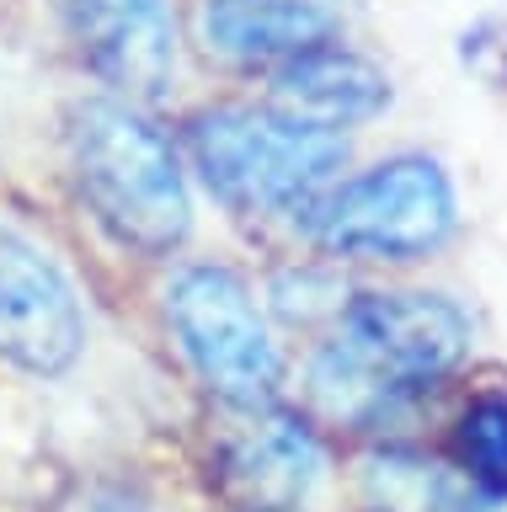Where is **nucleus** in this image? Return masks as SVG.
Here are the masks:
<instances>
[{
    "label": "nucleus",
    "mask_w": 507,
    "mask_h": 512,
    "mask_svg": "<svg viewBox=\"0 0 507 512\" xmlns=\"http://www.w3.org/2000/svg\"><path fill=\"white\" fill-rule=\"evenodd\" d=\"M326 480V454L299 416L230 406L209 438V486L230 512H305Z\"/></svg>",
    "instance_id": "6"
},
{
    "label": "nucleus",
    "mask_w": 507,
    "mask_h": 512,
    "mask_svg": "<svg viewBox=\"0 0 507 512\" xmlns=\"http://www.w3.org/2000/svg\"><path fill=\"white\" fill-rule=\"evenodd\" d=\"M166 320L182 358L225 406H267L283 379L278 342L251 299V288L225 267H182L166 288Z\"/></svg>",
    "instance_id": "5"
},
{
    "label": "nucleus",
    "mask_w": 507,
    "mask_h": 512,
    "mask_svg": "<svg viewBox=\"0 0 507 512\" xmlns=\"http://www.w3.org/2000/svg\"><path fill=\"white\" fill-rule=\"evenodd\" d=\"M70 43L123 96H161L177 75L171 0H65Z\"/></svg>",
    "instance_id": "8"
},
{
    "label": "nucleus",
    "mask_w": 507,
    "mask_h": 512,
    "mask_svg": "<svg viewBox=\"0 0 507 512\" xmlns=\"http://www.w3.org/2000/svg\"><path fill=\"white\" fill-rule=\"evenodd\" d=\"M75 187L118 246L166 256L187 240L193 208L171 144L123 102H81L70 112Z\"/></svg>",
    "instance_id": "2"
},
{
    "label": "nucleus",
    "mask_w": 507,
    "mask_h": 512,
    "mask_svg": "<svg viewBox=\"0 0 507 512\" xmlns=\"http://www.w3.org/2000/svg\"><path fill=\"white\" fill-rule=\"evenodd\" d=\"M337 336L315 352L310 390L331 422L374 427L411 390L438 384L470 347V320L438 294L379 288L342 304Z\"/></svg>",
    "instance_id": "1"
},
{
    "label": "nucleus",
    "mask_w": 507,
    "mask_h": 512,
    "mask_svg": "<svg viewBox=\"0 0 507 512\" xmlns=\"http://www.w3.org/2000/svg\"><path fill=\"white\" fill-rule=\"evenodd\" d=\"M187 155L241 214H299L342 171L347 139L283 107H209L187 123Z\"/></svg>",
    "instance_id": "3"
},
{
    "label": "nucleus",
    "mask_w": 507,
    "mask_h": 512,
    "mask_svg": "<svg viewBox=\"0 0 507 512\" xmlns=\"http://www.w3.org/2000/svg\"><path fill=\"white\" fill-rule=\"evenodd\" d=\"M310 235L353 262H422L454 235V187L438 160L401 155L326 187L310 208Z\"/></svg>",
    "instance_id": "4"
},
{
    "label": "nucleus",
    "mask_w": 507,
    "mask_h": 512,
    "mask_svg": "<svg viewBox=\"0 0 507 512\" xmlns=\"http://www.w3.org/2000/svg\"><path fill=\"white\" fill-rule=\"evenodd\" d=\"M86 326L70 283L38 246L0 230V363L27 374H65L81 358Z\"/></svg>",
    "instance_id": "7"
},
{
    "label": "nucleus",
    "mask_w": 507,
    "mask_h": 512,
    "mask_svg": "<svg viewBox=\"0 0 507 512\" xmlns=\"http://www.w3.org/2000/svg\"><path fill=\"white\" fill-rule=\"evenodd\" d=\"M459 475L481 491H507V395H475L454 427Z\"/></svg>",
    "instance_id": "11"
},
{
    "label": "nucleus",
    "mask_w": 507,
    "mask_h": 512,
    "mask_svg": "<svg viewBox=\"0 0 507 512\" xmlns=\"http://www.w3.org/2000/svg\"><path fill=\"white\" fill-rule=\"evenodd\" d=\"M273 102L305 123L342 128V123L374 118L390 102V80L379 64H369L363 54L331 38V43H315L305 54L273 64Z\"/></svg>",
    "instance_id": "10"
},
{
    "label": "nucleus",
    "mask_w": 507,
    "mask_h": 512,
    "mask_svg": "<svg viewBox=\"0 0 507 512\" xmlns=\"http://www.w3.org/2000/svg\"><path fill=\"white\" fill-rule=\"evenodd\" d=\"M203 43L235 64H283L342 27V0H203Z\"/></svg>",
    "instance_id": "9"
}]
</instances>
